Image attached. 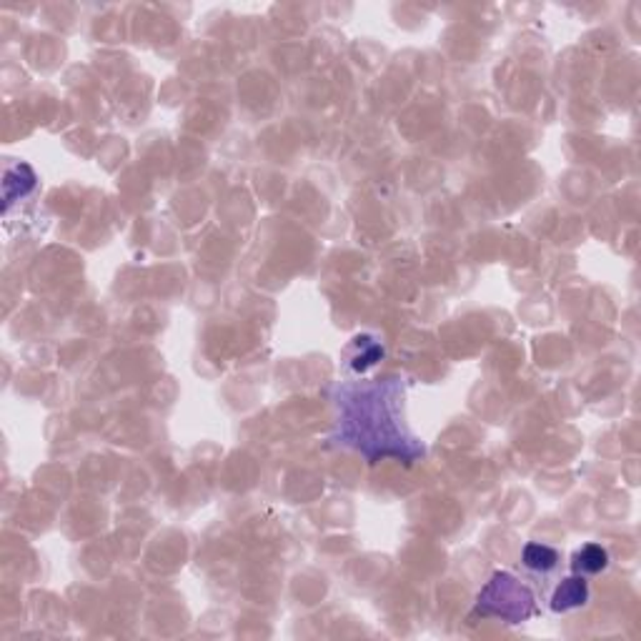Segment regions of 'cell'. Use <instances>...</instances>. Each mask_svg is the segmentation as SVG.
Here are the masks:
<instances>
[{
  "label": "cell",
  "mask_w": 641,
  "mask_h": 641,
  "mask_svg": "<svg viewBox=\"0 0 641 641\" xmlns=\"http://www.w3.org/2000/svg\"><path fill=\"white\" fill-rule=\"evenodd\" d=\"M399 391L396 381L343 391L339 399L341 443L361 451L368 461L418 459L424 449L403 431L399 421Z\"/></svg>",
  "instance_id": "obj_1"
},
{
  "label": "cell",
  "mask_w": 641,
  "mask_h": 641,
  "mask_svg": "<svg viewBox=\"0 0 641 641\" xmlns=\"http://www.w3.org/2000/svg\"><path fill=\"white\" fill-rule=\"evenodd\" d=\"M536 596L509 571H496L478 591L477 614L486 619H502L506 624H521L536 616Z\"/></svg>",
  "instance_id": "obj_2"
},
{
  "label": "cell",
  "mask_w": 641,
  "mask_h": 641,
  "mask_svg": "<svg viewBox=\"0 0 641 641\" xmlns=\"http://www.w3.org/2000/svg\"><path fill=\"white\" fill-rule=\"evenodd\" d=\"M589 584H586V578L584 577H569L564 578L552 594V609L553 611H574V609H581V606H586L589 603Z\"/></svg>",
  "instance_id": "obj_3"
},
{
  "label": "cell",
  "mask_w": 641,
  "mask_h": 641,
  "mask_svg": "<svg viewBox=\"0 0 641 641\" xmlns=\"http://www.w3.org/2000/svg\"><path fill=\"white\" fill-rule=\"evenodd\" d=\"M606 566H609V553L599 544H586V546L577 549L574 556H571V571L577 577H596V574H602Z\"/></svg>",
  "instance_id": "obj_4"
},
{
  "label": "cell",
  "mask_w": 641,
  "mask_h": 641,
  "mask_svg": "<svg viewBox=\"0 0 641 641\" xmlns=\"http://www.w3.org/2000/svg\"><path fill=\"white\" fill-rule=\"evenodd\" d=\"M33 189H36V173H33L30 165H11V168L5 171V181H3L5 206H11V203L18 201V198H26Z\"/></svg>",
  "instance_id": "obj_5"
},
{
  "label": "cell",
  "mask_w": 641,
  "mask_h": 641,
  "mask_svg": "<svg viewBox=\"0 0 641 641\" xmlns=\"http://www.w3.org/2000/svg\"><path fill=\"white\" fill-rule=\"evenodd\" d=\"M521 561L527 566L528 571H536V574H549L559 566V552L546 546V544H527L524 552H521Z\"/></svg>",
  "instance_id": "obj_6"
},
{
  "label": "cell",
  "mask_w": 641,
  "mask_h": 641,
  "mask_svg": "<svg viewBox=\"0 0 641 641\" xmlns=\"http://www.w3.org/2000/svg\"><path fill=\"white\" fill-rule=\"evenodd\" d=\"M381 356H384V349H381L378 343H374L371 339H366V351L364 353L358 351V356L351 361V368L356 374H364V371H368L371 366H376L378 361H381Z\"/></svg>",
  "instance_id": "obj_7"
}]
</instances>
